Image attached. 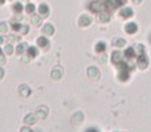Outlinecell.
<instances>
[{
  "label": "cell",
  "instance_id": "3",
  "mask_svg": "<svg viewBox=\"0 0 151 132\" xmlns=\"http://www.w3.org/2000/svg\"><path fill=\"white\" fill-rule=\"evenodd\" d=\"M123 57H125V54L121 50H115V52L111 53V62L114 65H118V64L123 62Z\"/></svg>",
  "mask_w": 151,
  "mask_h": 132
},
{
  "label": "cell",
  "instance_id": "28",
  "mask_svg": "<svg viewBox=\"0 0 151 132\" xmlns=\"http://www.w3.org/2000/svg\"><path fill=\"white\" fill-rule=\"evenodd\" d=\"M134 49H135V53H137L138 56H139V54H143V53H145V46H143L142 44H138L135 48H134Z\"/></svg>",
  "mask_w": 151,
  "mask_h": 132
},
{
  "label": "cell",
  "instance_id": "5",
  "mask_svg": "<svg viewBox=\"0 0 151 132\" xmlns=\"http://www.w3.org/2000/svg\"><path fill=\"white\" fill-rule=\"evenodd\" d=\"M119 16L122 19H130V17H133L134 16V11L131 9L130 7H123L122 9H121V12H119Z\"/></svg>",
  "mask_w": 151,
  "mask_h": 132
},
{
  "label": "cell",
  "instance_id": "27",
  "mask_svg": "<svg viewBox=\"0 0 151 132\" xmlns=\"http://www.w3.org/2000/svg\"><path fill=\"white\" fill-rule=\"evenodd\" d=\"M20 28H21V24L19 23V21H17V23H16V21H15V23H12V24H11V29H12L13 32H17V33H19V31H20Z\"/></svg>",
  "mask_w": 151,
  "mask_h": 132
},
{
  "label": "cell",
  "instance_id": "23",
  "mask_svg": "<svg viewBox=\"0 0 151 132\" xmlns=\"http://www.w3.org/2000/svg\"><path fill=\"white\" fill-rule=\"evenodd\" d=\"M61 74H63L61 69H60V67H56V69L52 71V78H53V79H60V78H61Z\"/></svg>",
  "mask_w": 151,
  "mask_h": 132
},
{
  "label": "cell",
  "instance_id": "13",
  "mask_svg": "<svg viewBox=\"0 0 151 132\" xmlns=\"http://www.w3.org/2000/svg\"><path fill=\"white\" fill-rule=\"evenodd\" d=\"M37 122V116L33 114H28L25 118H24V123H25L27 126H32L35 124V123Z\"/></svg>",
  "mask_w": 151,
  "mask_h": 132
},
{
  "label": "cell",
  "instance_id": "39",
  "mask_svg": "<svg viewBox=\"0 0 151 132\" xmlns=\"http://www.w3.org/2000/svg\"><path fill=\"white\" fill-rule=\"evenodd\" d=\"M149 39H150V42H151V33H150V37H149Z\"/></svg>",
  "mask_w": 151,
  "mask_h": 132
},
{
  "label": "cell",
  "instance_id": "19",
  "mask_svg": "<svg viewBox=\"0 0 151 132\" xmlns=\"http://www.w3.org/2000/svg\"><path fill=\"white\" fill-rule=\"evenodd\" d=\"M31 21H32V24H33V25L40 26V25H41V23H42V17H41V16H39V15H33L31 17Z\"/></svg>",
  "mask_w": 151,
  "mask_h": 132
},
{
  "label": "cell",
  "instance_id": "29",
  "mask_svg": "<svg viewBox=\"0 0 151 132\" xmlns=\"http://www.w3.org/2000/svg\"><path fill=\"white\" fill-rule=\"evenodd\" d=\"M8 31V24L5 21H0V33H5Z\"/></svg>",
  "mask_w": 151,
  "mask_h": 132
},
{
  "label": "cell",
  "instance_id": "6",
  "mask_svg": "<svg viewBox=\"0 0 151 132\" xmlns=\"http://www.w3.org/2000/svg\"><path fill=\"white\" fill-rule=\"evenodd\" d=\"M37 12H39V15L41 16V17H48V16H49V7H48L45 3H42V4L39 5Z\"/></svg>",
  "mask_w": 151,
  "mask_h": 132
},
{
  "label": "cell",
  "instance_id": "4",
  "mask_svg": "<svg viewBox=\"0 0 151 132\" xmlns=\"http://www.w3.org/2000/svg\"><path fill=\"white\" fill-rule=\"evenodd\" d=\"M90 8L93 12H97V13H101L102 11L105 9V5H104V1H94L90 4Z\"/></svg>",
  "mask_w": 151,
  "mask_h": 132
},
{
  "label": "cell",
  "instance_id": "18",
  "mask_svg": "<svg viewBox=\"0 0 151 132\" xmlns=\"http://www.w3.org/2000/svg\"><path fill=\"white\" fill-rule=\"evenodd\" d=\"M42 32H44L45 34H49V36H52V34L55 33V28H53L52 24H45V25L42 26Z\"/></svg>",
  "mask_w": 151,
  "mask_h": 132
},
{
  "label": "cell",
  "instance_id": "31",
  "mask_svg": "<svg viewBox=\"0 0 151 132\" xmlns=\"http://www.w3.org/2000/svg\"><path fill=\"white\" fill-rule=\"evenodd\" d=\"M8 39V41L9 42H15V41H20V37H16L15 34H11V36H8L7 37Z\"/></svg>",
  "mask_w": 151,
  "mask_h": 132
},
{
  "label": "cell",
  "instance_id": "36",
  "mask_svg": "<svg viewBox=\"0 0 151 132\" xmlns=\"http://www.w3.org/2000/svg\"><path fill=\"white\" fill-rule=\"evenodd\" d=\"M131 1H133V4H141L142 0H131Z\"/></svg>",
  "mask_w": 151,
  "mask_h": 132
},
{
  "label": "cell",
  "instance_id": "33",
  "mask_svg": "<svg viewBox=\"0 0 151 132\" xmlns=\"http://www.w3.org/2000/svg\"><path fill=\"white\" fill-rule=\"evenodd\" d=\"M20 132H33V131H32L29 127H23V128L20 130Z\"/></svg>",
  "mask_w": 151,
  "mask_h": 132
},
{
  "label": "cell",
  "instance_id": "9",
  "mask_svg": "<svg viewBox=\"0 0 151 132\" xmlns=\"http://www.w3.org/2000/svg\"><path fill=\"white\" fill-rule=\"evenodd\" d=\"M130 78V70L127 69H121L119 73H118V79L122 81V82H126Z\"/></svg>",
  "mask_w": 151,
  "mask_h": 132
},
{
  "label": "cell",
  "instance_id": "26",
  "mask_svg": "<svg viewBox=\"0 0 151 132\" xmlns=\"http://www.w3.org/2000/svg\"><path fill=\"white\" fill-rule=\"evenodd\" d=\"M4 53H5L7 56H11V54L13 53V46H12V44H11V42H9V44L5 45V48H4Z\"/></svg>",
  "mask_w": 151,
  "mask_h": 132
},
{
  "label": "cell",
  "instance_id": "17",
  "mask_svg": "<svg viewBox=\"0 0 151 132\" xmlns=\"http://www.w3.org/2000/svg\"><path fill=\"white\" fill-rule=\"evenodd\" d=\"M47 114H48V108L45 106H41L37 108V116H39V119H45Z\"/></svg>",
  "mask_w": 151,
  "mask_h": 132
},
{
  "label": "cell",
  "instance_id": "35",
  "mask_svg": "<svg viewBox=\"0 0 151 132\" xmlns=\"http://www.w3.org/2000/svg\"><path fill=\"white\" fill-rule=\"evenodd\" d=\"M3 77H4V69H3V67H0V81L3 79Z\"/></svg>",
  "mask_w": 151,
  "mask_h": 132
},
{
  "label": "cell",
  "instance_id": "24",
  "mask_svg": "<svg viewBox=\"0 0 151 132\" xmlns=\"http://www.w3.org/2000/svg\"><path fill=\"white\" fill-rule=\"evenodd\" d=\"M12 11L15 13H21V11H23V4H21V3H13Z\"/></svg>",
  "mask_w": 151,
  "mask_h": 132
},
{
  "label": "cell",
  "instance_id": "32",
  "mask_svg": "<svg viewBox=\"0 0 151 132\" xmlns=\"http://www.w3.org/2000/svg\"><path fill=\"white\" fill-rule=\"evenodd\" d=\"M5 60H4V50L0 48V64H4Z\"/></svg>",
  "mask_w": 151,
  "mask_h": 132
},
{
  "label": "cell",
  "instance_id": "1",
  "mask_svg": "<svg viewBox=\"0 0 151 132\" xmlns=\"http://www.w3.org/2000/svg\"><path fill=\"white\" fill-rule=\"evenodd\" d=\"M125 1L126 0H105L104 5L107 12H111V11H115L117 8H119L121 5L125 4Z\"/></svg>",
  "mask_w": 151,
  "mask_h": 132
},
{
  "label": "cell",
  "instance_id": "10",
  "mask_svg": "<svg viewBox=\"0 0 151 132\" xmlns=\"http://www.w3.org/2000/svg\"><path fill=\"white\" fill-rule=\"evenodd\" d=\"M88 75L91 78V79H98L99 78V70L94 66H90L88 69Z\"/></svg>",
  "mask_w": 151,
  "mask_h": 132
},
{
  "label": "cell",
  "instance_id": "25",
  "mask_svg": "<svg viewBox=\"0 0 151 132\" xmlns=\"http://www.w3.org/2000/svg\"><path fill=\"white\" fill-rule=\"evenodd\" d=\"M109 20H110V13L109 12L102 13L101 12V15H99V21H101V23H107Z\"/></svg>",
  "mask_w": 151,
  "mask_h": 132
},
{
  "label": "cell",
  "instance_id": "14",
  "mask_svg": "<svg viewBox=\"0 0 151 132\" xmlns=\"http://www.w3.org/2000/svg\"><path fill=\"white\" fill-rule=\"evenodd\" d=\"M37 45H39V48L47 49V48L49 46V40H48L47 37H39V39H37Z\"/></svg>",
  "mask_w": 151,
  "mask_h": 132
},
{
  "label": "cell",
  "instance_id": "7",
  "mask_svg": "<svg viewBox=\"0 0 151 132\" xmlns=\"http://www.w3.org/2000/svg\"><path fill=\"white\" fill-rule=\"evenodd\" d=\"M78 24H80V26H89L91 24V17L88 15H81L80 19H78Z\"/></svg>",
  "mask_w": 151,
  "mask_h": 132
},
{
  "label": "cell",
  "instance_id": "34",
  "mask_svg": "<svg viewBox=\"0 0 151 132\" xmlns=\"http://www.w3.org/2000/svg\"><path fill=\"white\" fill-rule=\"evenodd\" d=\"M85 132H99V131L97 130V128H91V127H90V128H88V130H86Z\"/></svg>",
  "mask_w": 151,
  "mask_h": 132
},
{
  "label": "cell",
  "instance_id": "8",
  "mask_svg": "<svg viewBox=\"0 0 151 132\" xmlns=\"http://www.w3.org/2000/svg\"><path fill=\"white\" fill-rule=\"evenodd\" d=\"M137 31H138V25L135 23H127L125 25V32L127 34H134L137 33Z\"/></svg>",
  "mask_w": 151,
  "mask_h": 132
},
{
  "label": "cell",
  "instance_id": "16",
  "mask_svg": "<svg viewBox=\"0 0 151 132\" xmlns=\"http://www.w3.org/2000/svg\"><path fill=\"white\" fill-rule=\"evenodd\" d=\"M37 54H39V52H37L36 46H28L27 48V56H28V58H35Z\"/></svg>",
  "mask_w": 151,
  "mask_h": 132
},
{
  "label": "cell",
  "instance_id": "20",
  "mask_svg": "<svg viewBox=\"0 0 151 132\" xmlns=\"http://www.w3.org/2000/svg\"><path fill=\"white\" fill-rule=\"evenodd\" d=\"M106 50V44L104 41H99L96 44V52L97 53H104Z\"/></svg>",
  "mask_w": 151,
  "mask_h": 132
},
{
  "label": "cell",
  "instance_id": "11",
  "mask_svg": "<svg viewBox=\"0 0 151 132\" xmlns=\"http://www.w3.org/2000/svg\"><path fill=\"white\" fill-rule=\"evenodd\" d=\"M19 93H20V95L23 96V98H27V96L31 95V88L27 85H21L20 87H19Z\"/></svg>",
  "mask_w": 151,
  "mask_h": 132
},
{
  "label": "cell",
  "instance_id": "30",
  "mask_svg": "<svg viewBox=\"0 0 151 132\" xmlns=\"http://www.w3.org/2000/svg\"><path fill=\"white\" fill-rule=\"evenodd\" d=\"M19 33H20V34L29 33V26L28 25H23V24H21V28H20V31H19Z\"/></svg>",
  "mask_w": 151,
  "mask_h": 132
},
{
  "label": "cell",
  "instance_id": "15",
  "mask_svg": "<svg viewBox=\"0 0 151 132\" xmlns=\"http://www.w3.org/2000/svg\"><path fill=\"white\" fill-rule=\"evenodd\" d=\"M113 46L115 48H123L126 45V41L123 39H121V37H115V39H113Z\"/></svg>",
  "mask_w": 151,
  "mask_h": 132
},
{
  "label": "cell",
  "instance_id": "2",
  "mask_svg": "<svg viewBox=\"0 0 151 132\" xmlns=\"http://www.w3.org/2000/svg\"><path fill=\"white\" fill-rule=\"evenodd\" d=\"M137 65H138L139 69H147V66H149V58H147V56L145 54H139L138 58H137Z\"/></svg>",
  "mask_w": 151,
  "mask_h": 132
},
{
  "label": "cell",
  "instance_id": "21",
  "mask_svg": "<svg viewBox=\"0 0 151 132\" xmlns=\"http://www.w3.org/2000/svg\"><path fill=\"white\" fill-rule=\"evenodd\" d=\"M27 48H28V45L24 44V42L19 44L17 48H16V54H23L24 52H27Z\"/></svg>",
  "mask_w": 151,
  "mask_h": 132
},
{
  "label": "cell",
  "instance_id": "12",
  "mask_svg": "<svg viewBox=\"0 0 151 132\" xmlns=\"http://www.w3.org/2000/svg\"><path fill=\"white\" fill-rule=\"evenodd\" d=\"M123 54H125V58H127V60H133V58L137 56V53H135L134 46H130V48H127V49L123 52Z\"/></svg>",
  "mask_w": 151,
  "mask_h": 132
},
{
  "label": "cell",
  "instance_id": "38",
  "mask_svg": "<svg viewBox=\"0 0 151 132\" xmlns=\"http://www.w3.org/2000/svg\"><path fill=\"white\" fill-rule=\"evenodd\" d=\"M5 3V0H0V5H3Z\"/></svg>",
  "mask_w": 151,
  "mask_h": 132
},
{
  "label": "cell",
  "instance_id": "37",
  "mask_svg": "<svg viewBox=\"0 0 151 132\" xmlns=\"http://www.w3.org/2000/svg\"><path fill=\"white\" fill-rule=\"evenodd\" d=\"M1 44H4V37L0 36V45H1Z\"/></svg>",
  "mask_w": 151,
  "mask_h": 132
},
{
  "label": "cell",
  "instance_id": "22",
  "mask_svg": "<svg viewBox=\"0 0 151 132\" xmlns=\"http://www.w3.org/2000/svg\"><path fill=\"white\" fill-rule=\"evenodd\" d=\"M35 11H36V5L32 4V3H28V4L25 5V12L29 13V15H33Z\"/></svg>",
  "mask_w": 151,
  "mask_h": 132
}]
</instances>
